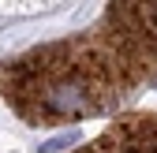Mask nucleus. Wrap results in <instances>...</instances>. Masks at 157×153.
<instances>
[{
  "label": "nucleus",
  "instance_id": "1",
  "mask_svg": "<svg viewBox=\"0 0 157 153\" xmlns=\"http://www.w3.org/2000/svg\"><path fill=\"white\" fill-rule=\"evenodd\" d=\"M78 37L105 67L120 108L157 82V0H105L101 19Z\"/></svg>",
  "mask_w": 157,
  "mask_h": 153
},
{
  "label": "nucleus",
  "instance_id": "2",
  "mask_svg": "<svg viewBox=\"0 0 157 153\" xmlns=\"http://www.w3.org/2000/svg\"><path fill=\"white\" fill-rule=\"evenodd\" d=\"M71 153H157V116L153 112H131L112 120L97 138L82 142Z\"/></svg>",
  "mask_w": 157,
  "mask_h": 153
}]
</instances>
